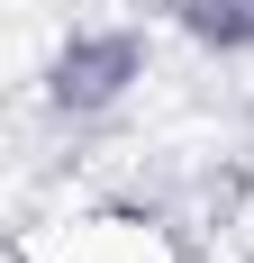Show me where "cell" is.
<instances>
[{"mask_svg":"<svg viewBox=\"0 0 254 263\" xmlns=\"http://www.w3.org/2000/svg\"><path fill=\"white\" fill-rule=\"evenodd\" d=\"M173 9H182V27H191L200 46H218V54L254 46V0H173Z\"/></svg>","mask_w":254,"mask_h":263,"instance_id":"cell-2","label":"cell"},{"mask_svg":"<svg viewBox=\"0 0 254 263\" xmlns=\"http://www.w3.org/2000/svg\"><path fill=\"white\" fill-rule=\"evenodd\" d=\"M127 82H146V36H127V27H73L46 64V100L91 118V109H118Z\"/></svg>","mask_w":254,"mask_h":263,"instance_id":"cell-1","label":"cell"}]
</instances>
